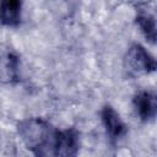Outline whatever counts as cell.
Wrapping results in <instances>:
<instances>
[{"instance_id":"obj_1","label":"cell","mask_w":157,"mask_h":157,"mask_svg":"<svg viewBox=\"0 0 157 157\" xmlns=\"http://www.w3.org/2000/svg\"><path fill=\"white\" fill-rule=\"evenodd\" d=\"M17 131L23 144L36 157H45L48 147L54 144L56 130L43 118H27L18 123Z\"/></svg>"},{"instance_id":"obj_2","label":"cell","mask_w":157,"mask_h":157,"mask_svg":"<svg viewBox=\"0 0 157 157\" xmlns=\"http://www.w3.org/2000/svg\"><path fill=\"white\" fill-rule=\"evenodd\" d=\"M124 69L131 77L157 71V59L141 44H131L124 56Z\"/></svg>"},{"instance_id":"obj_3","label":"cell","mask_w":157,"mask_h":157,"mask_svg":"<svg viewBox=\"0 0 157 157\" xmlns=\"http://www.w3.org/2000/svg\"><path fill=\"white\" fill-rule=\"evenodd\" d=\"M80 150V132L75 128L56 130L53 144L54 157H77Z\"/></svg>"},{"instance_id":"obj_4","label":"cell","mask_w":157,"mask_h":157,"mask_svg":"<svg viewBox=\"0 0 157 157\" xmlns=\"http://www.w3.org/2000/svg\"><path fill=\"white\" fill-rule=\"evenodd\" d=\"M101 117L103 125L105 128V132L113 144L119 141L128 134V126L125 125V123L121 120V118L113 107L104 105L102 108Z\"/></svg>"},{"instance_id":"obj_5","label":"cell","mask_w":157,"mask_h":157,"mask_svg":"<svg viewBox=\"0 0 157 157\" xmlns=\"http://www.w3.org/2000/svg\"><path fill=\"white\" fill-rule=\"evenodd\" d=\"M136 114L142 121H150L157 117V93L151 91H140L132 99Z\"/></svg>"},{"instance_id":"obj_6","label":"cell","mask_w":157,"mask_h":157,"mask_svg":"<svg viewBox=\"0 0 157 157\" xmlns=\"http://www.w3.org/2000/svg\"><path fill=\"white\" fill-rule=\"evenodd\" d=\"M135 23L147 42L151 44L157 43V20L152 13L144 9H139L135 16Z\"/></svg>"},{"instance_id":"obj_7","label":"cell","mask_w":157,"mask_h":157,"mask_svg":"<svg viewBox=\"0 0 157 157\" xmlns=\"http://www.w3.org/2000/svg\"><path fill=\"white\" fill-rule=\"evenodd\" d=\"M22 2L17 0L2 1L1 4V23L9 27H16L21 23Z\"/></svg>"},{"instance_id":"obj_8","label":"cell","mask_w":157,"mask_h":157,"mask_svg":"<svg viewBox=\"0 0 157 157\" xmlns=\"http://www.w3.org/2000/svg\"><path fill=\"white\" fill-rule=\"evenodd\" d=\"M18 65L20 60L13 53H7L2 63V81L15 82L18 80Z\"/></svg>"}]
</instances>
